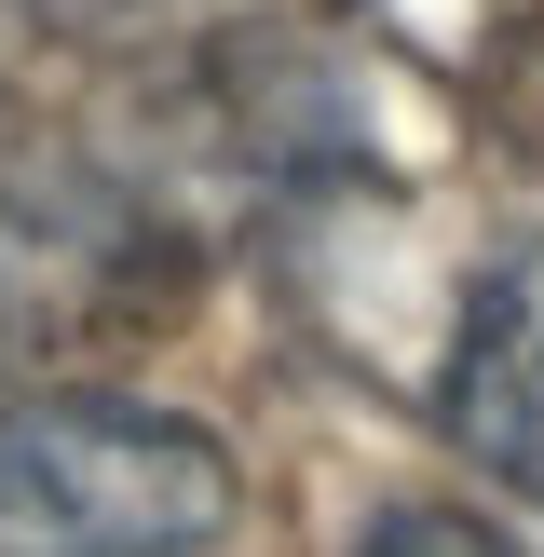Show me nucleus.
Wrapping results in <instances>:
<instances>
[{
	"instance_id": "nucleus-1",
	"label": "nucleus",
	"mask_w": 544,
	"mask_h": 557,
	"mask_svg": "<svg viewBox=\"0 0 544 557\" xmlns=\"http://www.w3.org/2000/svg\"><path fill=\"white\" fill-rule=\"evenodd\" d=\"M232 504L245 476L190 408L96 381L0 408V557H205Z\"/></svg>"
},
{
	"instance_id": "nucleus-2",
	"label": "nucleus",
	"mask_w": 544,
	"mask_h": 557,
	"mask_svg": "<svg viewBox=\"0 0 544 557\" xmlns=\"http://www.w3.org/2000/svg\"><path fill=\"white\" fill-rule=\"evenodd\" d=\"M435 435L477 462L490 490L544 504V232H504L477 259L435 354Z\"/></svg>"
},
{
	"instance_id": "nucleus-5",
	"label": "nucleus",
	"mask_w": 544,
	"mask_h": 557,
	"mask_svg": "<svg viewBox=\"0 0 544 557\" xmlns=\"http://www.w3.org/2000/svg\"><path fill=\"white\" fill-rule=\"evenodd\" d=\"M69 14H136V0H69Z\"/></svg>"
},
{
	"instance_id": "nucleus-4",
	"label": "nucleus",
	"mask_w": 544,
	"mask_h": 557,
	"mask_svg": "<svg viewBox=\"0 0 544 557\" xmlns=\"http://www.w3.org/2000/svg\"><path fill=\"white\" fill-rule=\"evenodd\" d=\"M354 557H531V544L504 517H477V504H381L354 531Z\"/></svg>"
},
{
	"instance_id": "nucleus-3",
	"label": "nucleus",
	"mask_w": 544,
	"mask_h": 557,
	"mask_svg": "<svg viewBox=\"0 0 544 557\" xmlns=\"http://www.w3.org/2000/svg\"><path fill=\"white\" fill-rule=\"evenodd\" d=\"M96 259H109V218L82 205V190L0 177V354L54 341V326L96 299Z\"/></svg>"
}]
</instances>
